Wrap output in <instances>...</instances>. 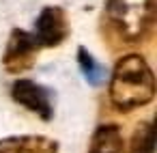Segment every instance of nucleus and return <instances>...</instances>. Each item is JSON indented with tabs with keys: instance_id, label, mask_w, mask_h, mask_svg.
I'll return each mask as SVG.
<instances>
[{
	"instance_id": "1",
	"label": "nucleus",
	"mask_w": 157,
	"mask_h": 153,
	"mask_svg": "<svg viewBox=\"0 0 157 153\" xmlns=\"http://www.w3.org/2000/svg\"><path fill=\"white\" fill-rule=\"evenodd\" d=\"M155 97L153 69L140 54L123 56L110 78V99L116 110L131 112L146 106Z\"/></svg>"
},
{
	"instance_id": "2",
	"label": "nucleus",
	"mask_w": 157,
	"mask_h": 153,
	"mask_svg": "<svg viewBox=\"0 0 157 153\" xmlns=\"http://www.w3.org/2000/svg\"><path fill=\"white\" fill-rule=\"evenodd\" d=\"M105 13L125 41H140L153 20V0H105Z\"/></svg>"
},
{
	"instance_id": "3",
	"label": "nucleus",
	"mask_w": 157,
	"mask_h": 153,
	"mask_svg": "<svg viewBox=\"0 0 157 153\" xmlns=\"http://www.w3.org/2000/svg\"><path fill=\"white\" fill-rule=\"evenodd\" d=\"M69 33V26H67V20H65V13L63 9L58 7H45L37 22H35V28H33V39L37 43V48H52V45H58L65 41Z\"/></svg>"
},
{
	"instance_id": "4",
	"label": "nucleus",
	"mask_w": 157,
	"mask_h": 153,
	"mask_svg": "<svg viewBox=\"0 0 157 153\" xmlns=\"http://www.w3.org/2000/svg\"><path fill=\"white\" fill-rule=\"evenodd\" d=\"M11 95L17 104L28 108L30 112L39 114L43 121H50L54 114V101H52V91L33 82V80H17L11 88Z\"/></svg>"
},
{
	"instance_id": "5",
	"label": "nucleus",
	"mask_w": 157,
	"mask_h": 153,
	"mask_svg": "<svg viewBox=\"0 0 157 153\" xmlns=\"http://www.w3.org/2000/svg\"><path fill=\"white\" fill-rule=\"evenodd\" d=\"M39 50L33 35L26 33V30H20L15 28L11 33V39L7 43V54H5V65L9 71H22L28 63H30V56L33 52Z\"/></svg>"
},
{
	"instance_id": "6",
	"label": "nucleus",
	"mask_w": 157,
	"mask_h": 153,
	"mask_svg": "<svg viewBox=\"0 0 157 153\" xmlns=\"http://www.w3.org/2000/svg\"><path fill=\"white\" fill-rule=\"evenodd\" d=\"M0 153H58V142L48 136L0 138Z\"/></svg>"
},
{
	"instance_id": "7",
	"label": "nucleus",
	"mask_w": 157,
	"mask_h": 153,
	"mask_svg": "<svg viewBox=\"0 0 157 153\" xmlns=\"http://www.w3.org/2000/svg\"><path fill=\"white\" fill-rule=\"evenodd\" d=\"M88 153H123V134L118 125H101L90 138Z\"/></svg>"
},
{
	"instance_id": "8",
	"label": "nucleus",
	"mask_w": 157,
	"mask_h": 153,
	"mask_svg": "<svg viewBox=\"0 0 157 153\" xmlns=\"http://www.w3.org/2000/svg\"><path fill=\"white\" fill-rule=\"evenodd\" d=\"M78 63H80L82 76L86 78L88 84L99 86V84L105 80V69L97 63V58H95L86 48H78Z\"/></svg>"
},
{
	"instance_id": "9",
	"label": "nucleus",
	"mask_w": 157,
	"mask_h": 153,
	"mask_svg": "<svg viewBox=\"0 0 157 153\" xmlns=\"http://www.w3.org/2000/svg\"><path fill=\"white\" fill-rule=\"evenodd\" d=\"M153 151H155V129H153V123L144 121L133 134L131 153H153Z\"/></svg>"
}]
</instances>
